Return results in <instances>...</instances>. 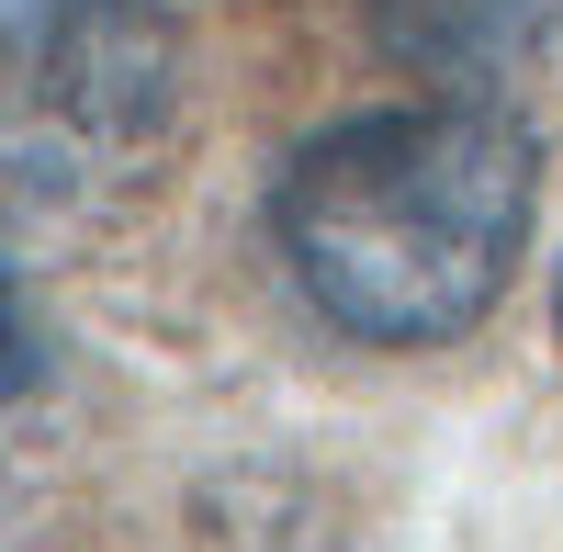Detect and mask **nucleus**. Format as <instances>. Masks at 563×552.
<instances>
[{"label": "nucleus", "instance_id": "obj_1", "mask_svg": "<svg viewBox=\"0 0 563 552\" xmlns=\"http://www.w3.org/2000/svg\"><path fill=\"white\" fill-rule=\"evenodd\" d=\"M530 124L474 90L339 113L271 180V249L294 294L361 350H440L485 328L530 249Z\"/></svg>", "mask_w": 563, "mask_h": 552}, {"label": "nucleus", "instance_id": "obj_2", "mask_svg": "<svg viewBox=\"0 0 563 552\" xmlns=\"http://www.w3.org/2000/svg\"><path fill=\"white\" fill-rule=\"evenodd\" d=\"M180 124V23L158 0H12V214H90Z\"/></svg>", "mask_w": 563, "mask_h": 552}, {"label": "nucleus", "instance_id": "obj_3", "mask_svg": "<svg viewBox=\"0 0 563 552\" xmlns=\"http://www.w3.org/2000/svg\"><path fill=\"white\" fill-rule=\"evenodd\" d=\"M372 45H384V68L429 90L496 102V79H519L541 45H563V0H372Z\"/></svg>", "mask_w": 563, "mask_h": 552}, {"label": "nucleus", "instance_id": "obj_4", "mask_svg": "<svg viewBox=\"0 0 563 552\" xmlns=\"http://www.w3.org/2000/svg\"><path fill=\"white\" fill-rule=\"evenodd\" d=\"M12 339H23V350H12V406H23V395L45 384V316H34V283H23V271H12Z\"/></svg>", "mask_w": 563, "mask_h": 552}, {"label": "nucleus", "instance_id": "obj_5", "mask_svg": "<svg viewBox=\"0 0 563 552\" xmlns=\"http://www.w3.org/2000/svg\"><path fill=\"white\" fill-rule=\"evenodd\" d=\"M552 339H563V260H552Z\"/></svg>", "mask_w": 563, "mask_h": 552}]
</instances>
